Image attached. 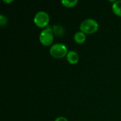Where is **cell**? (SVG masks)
I'll return each instance as SVG.
<instances>
[{
	"instance_id": "7a4b0ae2",
	"label": "cell",
	"mask_w": 121,
	"mask_h": 121,
	"mask_svg": "<svg viewBox=\"0 0 121 121\" xmlns=\"http://www.w3.org/2000/svg\"><path fill=\"white\" fill-rule=\"evenodd\" d=\"M68 52L67 46L63 43H55L52 45L50 48V55L55 59H62L66 57Z\"/></svg>"
},
{
	"instance_id": "30bf717a",
	"label": "cell",
	"mask_w": 121,
	"mask_h": 121,
	"mask_svg": "<svg viewBox=\"0 0 121 121\" xmlns=\"http://www.w3.org/2000/svg\"><path fill=\"white\" fill-rule=\"evenodd\" d=\"M8 23V19L6 18V16H5L3 14L0 15V25L1 26H4L7 24Z\"/></svg>"
},
{
	"instance_id": "8992f818",
	"label": "cell",
	"mask_w": 121,
	"mask_h": 121,
	"mask_svg": "<svg viewBox=\"0 0 121 121\" xmlns=\"http://www.w3.org/2000/svg\"><path fill=\"white\" fill-rule=\"evenodd\" d=\"M86 39V34L82 31H77L74 35V40L77 44H82L85 42Z\"/></svg>"
},
{
	"instance_id": "277c9868",
	"label": "cell",
	"mask_w": 121,
	"mask_h": 121,
	"mask_svg": "<svg viewBox=\"0 0 121 121\" xmlns=\"http://www.w3.org/2000/svg\"><path fill=\"white\" fill-rule=\"evenodd\" d=\"M33 22L35 25L38 28H46L48 26V23L50 22V16L48 13L45 11H38L34 16Z\"/></svg>"
},
{
	"instance_id": "52a82bcc",
	"label": "cell",
	"mask_w": 121,
	"mask_h": 121,
	"mask_svg": "<svg viewBox=\"0 0 121 121\" xmlns=\"http://www.w3.org/2000/svg\"><path fill=\"white\" fill-rule=\"evenodd\" d=\"M112 11L116 16L121 17V0L116 1L113 4Z\"/></svg>"
},
{
	"instance_id": "6da1fadb",
	"label": "cell",
	"mask_w": 121,
	"mask_h": 121,
	"mask_svg": "<svg viewBox=\"0 0 121 121\" xmlns=\"http://www.w3.org/2000/svg\"><path fill=\"white\" fill-rule=\"evenodd\" d=\"M79 29L85 34H93L98 30L99 23L93 18H87L81 23Z\"/></svg>"
},
{
	"instance_id": "ba28073f",
	"label": "cell",
	"mask_w": 121,
	"mask_h": 121,
	"mask_svg": "<svg viewBox=\"0 0 121 121\" xmlns=\"http://www.w3.org/2000/svg\"><path fill=\"white\" fill-rule=\"evenodd\" d=\"M52 31L54 35H55L56 36H62L65 34V28L60 26V25H55L52 26Z\"/></svg>"
},
{
	"instance_id": "9c48e42d",
	"label": "cell",
	"mask_w": 121,
	"mask_h": 121,
	"mask_svg": "<svg viewBox=\"0 0 121 121\" xmlns=\"http://www.w3.org/2000/svg\"><path fill=\"white\" fill-rule=\"evenodd\" d=\"M78 3L77 0H62L61 1V4L67 8H72L75 6Z\"/></svg>"
},
{
	"instance_id": "3957f363",
	"label": "cell",
	"mask_w": 121,
	"mask_h": 121,
	"mask_svg": "<svg viewBox=\"0 0 121 121\" xmlns=\"http://www.w3.org/2000/svg\"><path fill=\"white\" fill-rule=\"evenodd\" d=\"M39 40L40 43L44 46L52 45L54 40V33L52 26H48L44 28L40 33Z\"/></svg>"
},
{
	"instance_id": "7c38bea8",
	"label": "cell",
	"mask_w": 121,
	"mask_h": 121,
	"mask_svg": "<svg viewBox=\"0 0 121 121\" xmlns=\"http://www.w3.org/2000/svg\"><path fill=\"white\" fill-rule=\"evenodd\" d=\"M3 1H4V3H11V2H13V0H9V1H6V0H3Z\"/></svg>"
},
{
	"instance_id": "5b68a950",
	"label": "cell",
	"mask_w": 121,
	"mask_h": 121,
	"mask_svg": "<svg viewBox=\"0 0 121 121\" xmlns=\"http://www.w3.org/2000/svg\"><path fill=\"white\" fill-rule=\"evenodd\" d=\"M67 62L71 65H76L79 60V56L78 53L73 50H69L66 56Z\"/></svg>"
},
{
	"instance_id": "8fae6325",
	"label": "cell",
	"mask_w": 121,
	"mask_h": 121,
	"mask_svg": "<svg viewBox=\"0 0 121 121\" xmlns=\"http://www.w3.org/2000/svg\"><path fill=\"white\" fill-rule=\"evenodd\" d=\"M55 121H68V120L65 118V117H63V116H60L58 118H57Z\"/></svg>"
}]
</instances>
